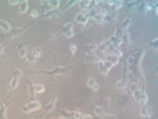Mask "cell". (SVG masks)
I'll return each instance as SVG.
<instances>
[{
	"mask_svg": "<svg viewBox=\"0 0 158 119\" xmlns=\"http://www.w3.org/2000/svg\"><path fill=\"white\" fill-rule=\"evenodd\" d=\"M20 76H22V71L19 70V69H16V70L13 71V76H12L11 81H10V83L8 85L9 89L10 90L16 89L19 84V81H20Z\"/></svg>",
	"mask_w": 158,
	"mask_h": 119,
	"instance_id": "1",
	"label": "cell"
},
{
	"mask_svg": "<svg viewBox=\"0 0 158 119\" xmlns=\"http://www.w3.org/2000/svg\"><path fill=\"white\" fill-rule=\"evenodd\" d=\"M41 108V103L39 101H31V102H28L26 105L23 106L22 111L24 113H31V112L38 111Z\"/></svg>",
	"mask_w": 158,
	"mask_h": 119,
	"instance_id": "2",
	"label": "cell"
},
{
	"mask_svg": "<svg viewBox=\"0 0 158 119\" xmlns=\"http://www.w3.org/2000/svg\"><path fill=\"white\" fill-rule=\"evenodd\" d=\"M61 35H63L67 39H71L74 37V26H73L72 23H66L62 26Z\"/></svg>",
	"mask_w": 158,
	"mask_h": 119,
	"instance_id": "3",
	"label": "cell"
},
{
	"mask_svg": "<svg viewBox=\"0 0 158 119\" xmlns=\"http://www.w3.org/2000/svg\"><path fill=\"white\" fill-rule=\"evenodd\" d=\"M62 114L66 119H80L82 115L79 111H63Z\"/></svg>",
	"mask_w": 158,
	"mask_h": 119,
	"instance_id": "4",
	"label": "cell"
},
{
	"mask_svg": "<svg viewBox=\"0 0 158 119\" xmlns=\"http://www.w3.org/2000/svg\"><path fill=\"white\" fill-rule=\"evenodd\" d=\"M75 22L79 25H86L89 22V16L83 12H79L75 15Z\"/></svg>",
	"mask_w": 158,
	"mask_h": 119,
	"instance_id": "5",
	"label": "cell"
},
{
	"mask_svg": "<svg viewBox=\"0 0 158 119\" xmlns=\"http://www.w3.org/2000/svg\"><path fill=\"white\" fill-rule=\"evenodd\" d=\"M87 85H88L89 88H91L94 91H98L99 89V85L97 83V81L93 77H89L88 81H87Z\"/></svg>",
	"mask_w": 158,
	"mask_h": 119,
	"instance_id": "6",
	"label": "cell"
},
{
	"mask_svg": "<svg viewBox=\"0 0 158 119\" xmlns=\"http://www.w3.org/2000/svg\"><path fill=\"white\" fill-rule=\"evenodd\" d=\"M56 102H57V97L56 95H54V97L51 98V100L47 103V105L44 107V109H45L46 113H50V112L54 111L55 106H56Z\"/></svg>",
	"mask_w": 158,
	"mask_h": 119,
	"instance_id": "7",
	"label": "cell"
},
{
	"mask_svg": "<svg viewBox=\"0 0 158 119\" xmlns=\"http://www.w3.org/2000/svg\"><path fill=\"white\" fill-rule=\"evenodd\" d=\"M17 54L20 58H26L28 55V51H27V46L25 44H18L17 46Z\"/></svg>",
	"mask_w": 158,
	"mask_h": 119,
	"instance_id": "8",
	"label": "cell"
},
{
	"mask_svg": "<svg viewBox=\"0 0 158 119\" xmlns=\"http://www.w3.org/2000/svg\"><path fill=\"white\" fill-rule=\"evenodd\" d=\"M0 29L2 30L3 32H10L12 30V27L10 23H8L4 19H0Z\"/></svg>",
	"mask_w": 158,
	"mask_h": 119,
	"instance_id": "9",
	"label": "cell"
},
{
	"mask_svg": "<svg viewBox=\"0 0 158 119\" xmlns=\"http://www.w3.org/2000/svg\"><path fill=\"white\" fill-rule=\"evenodd\" d=\"M28 8H29L28 1H19L18 6H17V11L19 13H26L28 11Z\"/></svg>",
	"mask_w": 158,
	"mask_h": 119,
	"instance_id": "10",
	"label": "cell"
},
{
	"mask_svg": "<svg viewBox=\"0 0 158 119\" xmlns=\"http://www.w3.org/2000/svg\"><path fill=\"white\" fill-rule=\"evenodd\" d=\"M128 86V81H124V79H119L115 82V88L118 90H123Z\"/></svg>",
	"mask_w": 158,
	"mask_h": 119,
	"instance_id": "11",
	"label": "cell"
},
{
	"mask_svg": "<svg viewBox=\"0 0 158 119\" xmlns=\"http://www.w3.org/2000/svg\"><path fill=\"white\" fill-rule=\"evenodd\" d=\"M97 65H98V71H99V72H100L103 75H107L108 72H109V70H107V69L105 68L104 60H103V59L98 60V61H97Z\"/></svg>",
	"mask_w": 158,
	"mask_h": 119,
	"instance_id": "12",
	"label": "cell"
},
{
	"mask_svg": "<svg viewBox=\"0 0 158 119\" xmlns=\"http://www.w3.org/2000/svg\"><path fill=\"white\" fill-rule=\"evenodd\" d=\"M147 103V93L144 89H141V93H140V100H139V104H141L142 106L146 105Z\"/></svg>",
	"mask_w": 158,
	"mask_h": 119,
	"instance_id": "13",
	"label": "cell"
},
{
	"mask_svg": "<svg viewBox=\"0 0 158 119\" xmlns=\"http://www.w3.org/2000/svg\"><path fill=\"white\" fill-rule=\"evenodd\" d=\"M30 55H31L34 59H38V58H40V57L42 56V49H41L40 47H33V48L31 49V51H30Z\"/></svg>",
	"mask_w": 158,
	"mask_h": 119,
	"instance_id": "14",
	"label": "cell"
},
{
	"mask_svg": "<svg viewBox=\"0 0 158 119\" xmlns=\"http://www.w3.org/2000/svg\"><path fill=\"white\" fill-rule=\"evenodd\" d=\"M93 109L94 114L97 115V116H105V112H104V108H103L102 105H95L92 107Z\"/></svg>",
	"mask_w": 158,
	"mask_h": 119,
	"instance_id": "15",
	"label": "cell"
},
{
	"mask_svg": "<svg viewBox=\"0 0 158 119\" xmlns=\"http://www.w3.org/2000/svg\"><path fill=\"white\" fill-rule=\"evenodd\" d=\"M140 116L141 117H150L151 116L150 108L147 107L146 105L141 106V108H140Z\"/></svg>",
	"mask_w": 158,
	"mask_h": 119,
	"instance_id": "16",
	"label": "cell"
},
{
	"mask_svg": "<svg viewBox=\"0 0 158 119\" xmlns=\"http://www.w3.org/2000/svg\"><path fill=\"white\" fill-rule=\"evenodd\" d=\"M32 90L35 93H42L45 91V86L43 84H35L32 86Z\"/></svg>",
	"mask_w": 158,
	"mask_h": 119,
	"instance_id": "17",
	"label": "cell"
},
{
	"mask_svg": "<svg viewBox=\"0 0 158 119\" xmlns=\"http://www.w3.org/2000/svg\"><path fill=\"white\" fill-rule=\"evenodd\" d=\"M106 60L107 61H109L110 63L112 65H118L119 61H120V58L116 56H114V55H108L107 58H106Z\"/></svg>",
	"mask_w": 158,
	"mask_h": 119,
	"instance_id": "18",
	"label": "cell"
},
{
	"mask_svg": "<svg viewBox=\"0 0 158 119\" xmlns=\"http://www.w3.org/2000/svg\"><path fill=\"white\" fill-rule=\"evenodd\" d=\"M47 3H48V7H49V9H50V11H52V10H57V9L60 7V4H61V2H60V1H58V0L47 1Z\"/></svg>",
	"mask_w": 158,
	"mask_h": 119,
	"instance_id": "19",
	"label": "cell"
},
{
	"mask_svg": "<svg viewBox=\"0 0 158 119\" xmlns=\"http://www.w3.org/2000/svg\"><path fill=\"white\" fill-rule=\"evenodd\" d=\"M0 119H7V107L2 102H0Z\"/></svg>",
	"mask_w": 158,
	"mask_h": 119,
	"instance_id": "20",
	"label": "cell"
},
{
	"mask_svg": "<svg viewBox=\"0 0 158 119\" xmlns=\"http://www.w3.org/2000/svg\"><path fill=\"white\" fill-rule=\"evenodd\" d=\"M57 15H60V13L57 10H52V11H48L44 13V17L45 18H51V17H56Z\"/></svg>",
	"mask_w": 158,
	"mask_h": 119,
	"instance_id": "21",
	"label": "cell"
},
{
	"mask_svg": "<svg viewBox=\"0 0 158 119\" xmlns=\"http://www.w3.org/2000/svg\"><path fill=\"white\" fill-rule=\"evenodd\" d=\"M109 104H110V98L107 97L106 98V100L104 101V103H103V105H102L103 108H104L105 115L109 113Z\"/></svg>",
	"mask_w": 158,
	"mask_h": 119,
	"instance_id": "22",
	"label": "cell"
},
{
	"mask_svg": "<svg viewBox=\"0 0 158 119\" xmlns=\"http://www.w3.org/2000/svg\"><path fill=\"white\" fill-rule=\"evenodd\" d=\"M140 93H141V89H140V88H135V89L133 90L134 99H135V101H137L138 103H139V100H140Z\"/></svg>",
	"mask_w": 158,
	"mask_h": 119,
	"instance_id": "23",
	"label": "cell"
},
{
	"mask_svg": "<svg viewBox=\"0 0 158 119\" xmlns=\"http://www.w3.org/2000/svg\"><path fill=\"white\" fill-rule=\"evenodd\" d=\"M68 51H70L72 54H75L76 51H77V46H76L75 44H70V45H68Z\"/></svg>",
	"mask_w": 158,
	"mask_h": 119,
	"instance_id": "24",
	"label": "cell"
},
{
	"mask_svg": "<svg viewBox=\"0 0 158 119\" xmlns=\"http://www.w3.org/2000/svg\"><path fill=\"white\" fill-rule=\"evenodd\" d=\"M150 45L152 46V47L155 49V51H157V38L154 39V40H153L152 42L150 43Z\"/></svg>",
	"mask_w": 158,
	"mask_h": 119,
	"instance_id": "25",
	"label": "cell"
},
{
	"mask_svg": "<svg viewBox=\"0 0 158 119\" xmlns=\"http://www.w3.org/2000/svg\"><path fill=\"white\" fill-rule=\"evenodd\" d=\"M80 119H93V117H92V115L86 114V115H81Z\"/></svg>",
	"mask_w": 158,
	"mask_h": 119,
	"instance_id": "26",
	"label": "cell"
},
{
	"mask_svg": "<svg viewBox=\"0 0 158 119\" xmlns=\"http://www.w3.org/2000/svg\"><path fill=\"white\" fill-rule=\"evenodd\" d=\"M39 15H40V14H39V12L38 11H32L31 12V16L32 17H34V18H36V17H39Z\"/></svg>",
	"mask_w": 158,
	"mask_h": 119,
	"instance_id": "27",
	"label": "cell"
},
{
	"mask_svg": "<svg viewBox=\"0 0 158 119\" xmlns=\"http://www.w3.org/2000/svg\"><path fill=\"white\" fill-rule=\"evenodd\" d=\"M8 3L9 4H11V6H18V3H19V1H11V0H10V1H8Z\"/></svg>",
	"mask_w": 158,
	"mask_h": 119,
	"instance_id": "28",
	"label": "cell"
},
{
	"mask_svg": "<svg viewBox=\"0 0 158 119\" xmlns=\"http://www.w3.org/2000/svg\"><path fill=\"white\" fill-rule=\"evenodd\" d=\"M105 116L107 117V119H115V116L114 115H111V114H106V115H105Z\"/></svg>",
	"mask_w": 158,
	"mask_h": 119,
	"instance_id": "29",
	"label": "cell"
},
{
	"mask_svg": "<svg viewBox=\"0 0 158 119\" xmlns=\"http://www.w3.org/2000/svg\"><path fill=\"white\" fill-rule=\"evenodd\" d=\"M3 53H4V48H3V46L0 44V57L3 56Z\"/></svg>",
	"mask_w": 158,
	"mask_h": 119,
	"instance_id": "30",
	"label": "cell"
},
{
	"mask_svg": "<svg viewBox=\"0 0 158 119\" xmlns=\"http://www.w3.org/2000/svg\"><path fill=\"white\" fill-rule=\"evenodd\" d=\"M32 119H36V118H32Z\"/></svg>",
	"mask_w": 158,
	"mask_h": 119,
	"instance_id": "31",
	"label": "cell"
}]
</instances>
